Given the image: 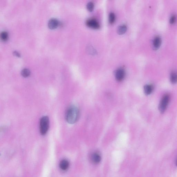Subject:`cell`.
I'll return each mask as SVG.
<instances>
[{"instance_id":"obj_1","label":"cell","mask_w":177,"mask_h":177,"mask_svg":"<svg viewBox=\"0 0 177 177\" xmlns=\"http://www.w3.org/2000/svg\"><path fill=\"white\" fill-rule=\"evenodd\" d=\"M79 111L78 108L74 106H71L69 108L66 114L67 122L70 124L75 123L78 119Z\"/></svg>"},{"instance_id":"obj_2","label":"cell","mask_w":177,"mask_h":177,"mask_svg":"<svg viewBox=\"0 0 177 177\" xmlns=\"http://www.w3.org/2000/svg\"><path fill=\"white\" fill-rule=\"evenodd\" d=\"M49 127V119L48 117L44 116L42 118L40 121V131L42 135L46 134Z\"/></svg>"},{"instance_id":"obj_3","label":"cell","mask_w":177,"mask_h":177,"mask_svg":"<svg viewBox=\"0 0 177 177\" xmlns=\"http://www.w3.org/2000/svg\"><path fill=\"white\" fill-rule=\"evenodd\" d=\"M169 100L170 96L167 94L164 95L161 99L159 106V110L161 113L165 112L169 104Z\"/></svg>"},{"instance_id":"obj_4","label":"cell","mask_w":177,"mask_h":177,"mask_svg":"<svg viewBox=\"0 0 177 177\" xmlns=\"http://www.w3.org/2000/svg\"><path fill=\"white\" fill-rule=\"evenodd\" d=\"M125 72L122 69L120 68L117 70L115 71V77L117 80L118 81H121L124 78Z\"/></svg>"},{"instance_id":"obj_5","label":"cell","mask_w":177,"mask_h":177,"mask_svg":"<svg viewBox=\"0 0 177 177\" xmlns=\"http://www.w3.org/2000/svg\"><path fill=\"white\" fill-rule=\"evenodd\" d=\"M91 160L94 164H98L100 162L101 156L98 152L93 153L90 157Z\"/></svg>"},{"instance_id":"obj_6","label":"cell","mask_w":177,"mask_h":177,"mask_svg":"<svg viewBox=\"0 0 177 177\" xmlns=\"http://www.w3.org/2000/svg\"><path fill=\"white\" fill-rule=\"evenodd\" d=\"M86 24L89 28L92 29H97L100 28V25L99 23L94 19H90L87 21Z\"/></svg>"},{"instance_id":"obj_7","label":"cell","mask_w":177,"mask_h":177,"mask_svg":"<svg viewBox=\"0 0 177 177\" xmlns=\"http://www.w3.org/2000/svg\"><path fill=\"white\" fill-rule=\"evenodd\" d=\"M59 22L57 19L52 18L50 19L48 23V26L50 29H55L57 28L59 25Z\"/></svg>"},{"instance_id":"obj_8","label":"cell","mask_w":177,"mask_h":177,"mask_svg":"<svg viewBox=\"0 0 177 177\" xmlns=\"http://www.w3.org/2000/svg\"><path fill=\"white\" fill-rule=\"evenodd\" d=\"M153 89L154 87L153 85H145L144 87L145 93L147 95L151 94L152 92Z\"/></svg>"},{"instance_id":"obj_9","label":"cell","mask_w":177,"mask_h":177,"mask_svg":"<svg viewBox=\"0 0 177 177\" xmlns=\"http://www.w3.org/2000/svg\"><path fill=\"white\" fill-rule=\"evenodd\" d=\"M69 165L68 161L66 160H63L60 162V167L62 170H65L68 168Z\"/></svg>"},{"instance_id":"obj_10","label":"cell","mask_w":177,"mask_h":177,"mask_svg":"<svg viewBox=\"0 0 177 177\" xmlns=\"http://www.w3.org/2000/svg\"><path fill=\"white\" fill-rule=\"evenodd\" d=\"M161 43V38L159 36L155 37L153 40V45L155 49H158L160 47Z\"/></svg>"},{"instance_id":"obj_11","label":"cell","mask_w":177,"mask_h":177,"mask_svg":"<svg viewBox=\"0 0 177 177\" xmlns=\"http://www.w3.org/2000/svg\"><path fill=\"white\" fill-rule=\"evenodd\" d=\"M170 81L173 84L177 83V72H173L172 73L170 76Z\"/></svg>"},{"instance_id":"obj_12","label":"cell","mask_w":177,"mask_h":177,"mask_svg":"<svg viewBox=\"0 0 177 177\" xmlns=\"http://www.w3.org/2000/svg\"><path fill=\"white\" fill-rule=\"evenodd\" d=\"M127 30V27L125 25L120 26L117 30L118 34L119 35H122L124 34Z\"/></svg>"},{"instance_id":"obj_13","label":"cell","mask_w":177,"mask_h":177,"mask_svg":"<svg viewBox=\"0 0 177 177\" xmlns=\"http://www.w3.org/2000/svg\"><path fill=\"white\" fill-rule=\"evenodd\" d=\"M21 74L23 77L26 78L30 75V71L28 69L25 68L22 70Z\"/></svg>"},{"instance_id":"obj_14","label":"cell","mask_w":177,"mask_h":177,"mask_svg":"<svg viewBox=\"0 0 177 177\" xmlns=\"http://www.w3.org/2000/svg\"><path fill=\"white\" fill-rule=\"evenodd\" d=\"M8 33L6 31H3L1 34V38L3 41H6L8 39Z\"/></svg>"},{"instance_id":"obj_15","label":"cell","mask_w":177,"mask_h":177,"mask_svg":"<svg viewBox=\"0 0 177 177\" xmlns=\"http://www.w3.org/2000/svg\"><path fill=\"white\" fill-rule=\"evenodd\" d=\"M115 19V16L113 13H110L109 15V22L110 24H113Z\"/></svg>"},{"instance_id":"obj_16","label":"cell","mask_w":177,"mask_h":177,"mask_svg":"<svg viewBox=\"0 0 177 177\" xmlns=\"http://www.w3.org/2000/svg\"><path fill=\"white\" fill-rule=\"evenodd\" d=\"M87 9H88V11L91 12V11H92L93 10L94 4L92 2H89V3L87 4Z\"/></svg>"},{"instance_id":"obj_17","label":"cell","mask_w":177,"mask_h":177,"mask_svg":"<svg viewBox=\"0 0 177 177\" xmlns=\"http://www.w3.org/2000/svg\"><path fill=\"white\" fill-rule=\"evenodd\" d=\"M176 20V17L175 15H173L172 16L170 19V22L171 24H173L175 22Z\"/></svg>"},{"instance_id":"obj_18","label":"cell","mask_w":177,"mask_h":177,"mask_svg":"<svg viewBox=\"0 0 177 177\" xmlns=\"http://www.w3.org/2000/svg\"><path fill=\"white\" fill-rule=\"evenodd\" d=\"M88 52H89V53H90L93 54L95 53L94 50H93L92 48L91 47H90L88 49Z\"/></svg>"},{"instance_id":"obj_19","label":"cell","mask_w":177,"mask_h":177,"mask_svg":"<svg viewBox=\"0 0 177 177\" xmlns=\"http://www.w3.org/2000/svg\"><path fill=\"white\" fill-rule=\"evenodd\" d=\"M13 55H15V56H17L18 57H20L21 55L17 51H14L13 52Z\"/></svg>"},{"instance_id":"obj_20","label":"cell","mask_w":177,"mask_h":177,"mask_svg":"<svg viewBox=\"0 0 177 177\" xmlns=\"http://www.w3.org/2000/svg\"><path fill=\"white\" fill-rule=\"evenodd\" d=\"M176 166H177V159L176 160Z\"/></svg>"}]
</instances>
